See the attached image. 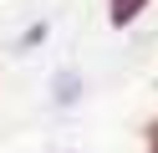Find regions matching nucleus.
Returning <instances> with one entry per match:
<instances>
[{"label": "nucleus", "instance_id": "nucleus-1", "mask_svg": "<svg viewBox=\"0 0 158 153\" xmlns=\"http://www.w3.org/2000/svg\"><path fill=\"white\" fill-rule=\"evenodd\" d=\"M77 97H82V77H77L72 66L56 71V77H51V102H56V107H72Z\"/></svg>", "mask_w": 158, "mask_h": 153}]
</instances>
